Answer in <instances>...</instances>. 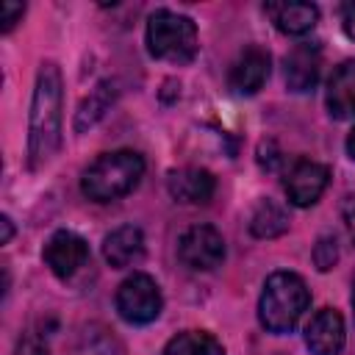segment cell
<instances>
[{
	"label": "cell",
	"instance_id": "e0dca14e",
	"mask_svg": "<svg viewBox=\"0 0 355 355\" xmlns=\"http://www.w3.org/2000/svg\"><path fill=\"white\" fill-rule=\"evenodd\" d=\"M161 355H225V347L205 330H183L166 341Z\"/></svg>",
	"mask_w": 355,
	"mask_h": 355
},
{
	"label": "cell",
	"instance_id": "5b68a950",
	"mask_svg": "<svg viewBox=\"0 0 355 355\" xmlns=\"http://www.w3.org/2000/svg\"><path fill=\"white\" fill-rule=\"evenodd\" d=\"M114 305H116V313L128 324H150L158 319V313L164 308V297H161L158 283L150 275L133 272L130 277H125L119 283Z\"/></svg>",
	"mask_w": 355,
	"mask_h": 355
},
{
	"label": "cell",
	"instance_id": "3957f363",
	"mask_svg": "<svg viewBox=\"0 0 355 355\" xmlns=\"http://www.w3.org/2000/svg\"><path fill=\"white\" fill-rule=\"evenodd\" d=\"M311 305V291L297 272H272L258 300V319L263 330L283 336L297 327Z\"/></svg>",
	"mask_w": 355,
	"mask_h": 355
},
{
	"label": "cell",
	"instance_id": "44dd1931",
	"mask_svg": "<svg viewBox=\"0 0 355 355\" xmlns=\"http://www.w3.org/2000/svg\"><path fill=\"white\" fill-rule=\"evenodd\" d=\"M25 14V3H14V0H6L0 3V31L8 33Z\"/></svg>",
	"mask_w": 355,
	"mask_h": 355
},
{
	"label": "cell",
	"instance_id": "8fae6325",
	"mask_svg": "<svg viewBox=\"0 0 355 355\" xmlns=\"http://www.w3.org/2000/svg\"><path fill=\"white\" fill-rule=\"evenodd\" d=\"M344 319L336 308H322L305 324V344L313 355H341L344 349Z\"/></svg>",
	"mask_w": 355,
	"mask_h": 355
},
{
	"label": "cell",
	"instance_id": "9a60e30c",
	"mask_svg": "<svg viewBox=\"0 0 355 355\" xmlns=\"http://www.w3.org/2000/svg\"><path fill=\"white\" fill-rule=\"evenodd\" d=\"M141 255H144V236L136 225H122L111 230L103 241V258L114 269H125L136 263Z\"/></svg>",
	"mask_w": 355,
	"mask_h": 355
},
{
	"label": "cell",
	"instance_id": "30bf717a",
	"mask_svg": "<svg viewBox=\"0 0 355 355\" xmlns=\"http://www.w3.org/2000/svg\"><path fill=\"white\" fill-rule=\"evenodd\" d=\"M166 191L180 205H205L214 197V191H216V180H214V175L208 169L180 166V169L169 172Z\"/></svg>",
	"mask_w": 355,
	"mask_h": 355
},
{
	"label": "cell",
	"instance_id": "2e32d148",
	"mask_svg": "<svg viewBox=\"0 0 355 355\" xmlns=\"http://www.w3.org/2000/svg\"><path fill=\"white\" fill-rule=\"evenodd\" d=\"M288 230V214L275 200H261L250 216V233L255 239H277Z\"/></svg>",
	"mask_w": 355,
	"mask_h": 355
},
{
	"label": "cell",
	"instance_id": "ffe728a7",
	"mask_svg": "<svg viewBox=\"0 0 355 355\" xmlns=\"http://www.w3.org/2000/svg\"><path fill=\"white\" fill-rule=\"evenodd\" d=\"M336 261H338L336 239L322 236V239L316 241V247H313V263H316V269H319V272H327V269L336 266Z\"/></svg>",
	"mask_w": 355,
	"mask_h": 355
},
{
	"label": "cell",
	"instance_id": "8992f818",
	"mask_svg": "<svg viewBox=\"0 0 355 355\" xmlns=\"http://www.w3.org/2000/svg\"><path fill=\"white\" fill-rule=\"evenodd\" d=\"M178 258L194 272H211L225 261V239L211 225H191L178 241Z\"/></svg>",
	"mask_w": 355,
	"mask_h": 355
},
{
	"label": "cell",
	"instance_id": "d6986e66",
	"mask_svg": "<svg viewBox=\"0 0 355 355\" xmlns=\"http://www.w3.org/2000/svg\"><path fill=\"white\" fill-rule=\"evenodd\" d=\"M78 355H125V347H122L119 338L111 336L105 327L89 324V327L80 333Z\"/></svg>",
	"mask_w": 355,
	"mask_h": 355
},
{
	"label": "cell",
	"instance_id": "7c38bea8",
	"mask_svg": "<svg viewBox=\"0 0 355 355\" xmlns=\"http://www.w3.org/2000/svg\"><path fill=\"white\" fill-rule=\"evenodd\" d=\"M269 72H272V58H269V53L263 50V47H247V50H241V55L233 61V67H230V89L236 92V94H255L263 83H266V78H269Z\"/></svg>",
	"mask_w": 355,
	"mask_h": 355
},
{
	"label": "cell",
	"instance_id": "6da1fadb",
	"mask_svg": "<svg viewBox=\"0 0 355 355\" xmlns=\"http://www.w3.org/2000/svg\"><path fill=\"white\" fill-rule=\"evenodd\" d=\"M64 122V80L55 61H42L31 97L28 116V166H44L61 147Z\"/></svg>",
	"mask_w": 355,
	"mask_h": 355
},
{
	"label": "cell",
	"instance_id": "9c48e42d",
	"mask_svg": "<svg viewBox=\"0 0 355 355\" xmlns=\"http://www.w3.org/2000/svg\"><path fill=\"white\" fill-rule=\"evenodd\" d=\"M322 72V50L319 44L311 42H300L291 53H286L283 58V78H286V89L294 94L311 92L319 80Z\"/></svg>",
	"mask_w": 355,
	"mask_h": 355
},
{
	"label": "cell",
	"instance_id": "ba28073f",
	"mask_svg": "<svg viewBox=\"0 0 355 355\" xmlns=\"http://www.w3.org/2000/svg\"><path fill=\"white\" fill-rule=\"evenodd\" d=\"M330 183V169L319 161H308V158H300L288 166L286 172V180H283V189H286V197L291 205L297 208H308L313 205L324 189Z\"/></svg>",
	"mask_w": 355,
	"mask_h": 355
},
{
	"label": "cell",
	"instance_id": "ac0fdd59",
	"mask_svg": "<svg viewBox=\"0 0 355 355\" xmlns=\"http://www.w3.org/2000/svg\"><path fill=\"white\" fill-rule=\"evenodd\" d=\"M114 97H116L114 83H111V80H103V83L89 94V100H83V105H80V111H78V116H75V130L92 128V125L105 114V108L114 103Z\"/></svg>",
	"mask_w": 355,
	"mask_h": 355
},
{
	"label": "cell",
	"instance_id": "4316f807",
	"mask_svg": "<svg viewBox=\"0 0 355 355\" xmlns=\"http://www.w3.org/2000/svg\"><path fill=\"white\" fill-rule=\"evenodd\" d=\"M352 308H355V283H352Z\"/></svg>",
	"mask_w": 355,
	"mask_h": 355
},
{
	"label": "cell",
	"instance_id": "4fadbf2b",
	"mask_svg": "<svg viewBox=\"0 0 355 355\" xmlns=\"http://www.w3.org/2000/svg\"><path fill=\"white\" fill-rule=\"evenodd\" d=\"M266 14L272 17L275 28L286 36H302L313 31L319 22V8L305 0H283V3H266Z\"/></svg>",
	"mask_w": 355,
	"mask_h": 355
},
{
	"label": "cell",
	"instance_id": "603a6c76",
	"mask_svg": "<svg viewBox=\"0 0 355 355\" xmlns=\"http://www.w3.org/2000/svg\"><path fill=\"white\" fill-rule=\"evenodd\" d=\"M341 222H344L349 239L355 241V194L344 197V202H341Z\"/></svg>",
	"mask_w": 355,
	"mask_h": 355
},
{
	"label": "cell",
	"instance_id": "52a82bcc",
	"mask_svg": "<svg viewBox=\"0 0 355 355\" xmlns=\"http://www.w3.org/2000/svg\"><path fill=\"white\" fill-rule=\"evenodd\" d=\"M42 258L58 280H72L89 263V244L83 236H78L72 230H55L47 239Z\"/></svg>",
	"mask_w": 355,
	"mask_h": 355
},
{
	"label": "cell",
	"instance_id": "484cf974",
	"mask_svg": "<svg viewBox=\"0 0 355 355\" xmlns=\"http://www.w3.org/2000/svg\"><path fill=\"white\" fill-rule=\"evenodd\" d=\"M347 155L355 161V125H352V130H349V136H347Z\"/></svg>",
	"mask_w": 355,
	"mask_h": 355
},
{
	"label": "cell",
	"instance_id": "cb8c5ba5",
	"mask_svg": "<svg viewBox=\"0 0 355 355\" xmlns=\"http://www.w3.org/2000/svg\"><path fill=\"white\" fill-rule=\"evenodd\" d=\"M341 25H344V33H347L349 39H355V3H352V6H347Z\"/></svg>",
	"mask_w": 355,
	"mask_h": 355
},
{
	"label": "cell",
	"instance_id": "7402d4cb",
	"mask_svg": "<svg viewBox=\"0 0 355 355\" xmlns=\"http://www.w3.org/2000/svg\"><path fill=\"white\" fill-rule=\"evenodd\" d=\"M14 355H47V341H44L39 333H25V336L17 341Z\"/></svg>",
	"mask_w": 355,
	"mask_h": 355
},
{
	"label": "cell",
	"instance_id": "7a4b0ae2",
	"mask_svg": "<svg viewBox=\"0 0 355 355\" xmlns=\"http://www.w3.org/2000/svg\"><path fill=\"white\" fill-rule=\"evenodd\" d=\"M144 175V158L136 150H114L97 155L80 175V191L92 202H114L130 194Z\"/></svg>",
	"mask_w": 355,
	"mask_h": 355
},
{
	"label": "cell",
	"instance_id": "277c9868",
	"mask_svg": "<svg viewBox=\"0 0 355 355\" xmlns=\"http://www.w3.org/2000/svg\"><path fill=\"white\" fill-rule=\"evenodd\" d=\"M147 50L158 61L169 64H189L197 55V25L191 17L158 8L147 17Z\"/></svg>",
	"mask_w": 355,
	"mask_h": 355
},
{
	"label": "cell",
	"instance_id": "d4e9b609",
	"mask_svg": "<svg viewBox=\"0 0 355 355\" xmlns=\"http://www.w3.org/2000/svg\"><path fill=\"white\" fill-rule=\"evenodd\" d=\"M0 225H3L0 244H8V241H11V236H14V225H11V219H8V216H0Z\"/></svg>",
	"mask_w": 355,
	"mask_h": 355
},
{
	"label": "cell",
	"instance_id": "5bb4252c",
	"mask_svg": "<svg viewBox=\"0 0 355 355\" xmlns=\"http://www.w3.org/2000/svg\"><path fill=\"white\" fill-rule=\"evenodd\" d=\"M324 105L333 119L355 116V61H344L333 69L324 92Z\"/></svg>",
	"mask_w": 355,
	"mask_h": 355
}]
</instances>
